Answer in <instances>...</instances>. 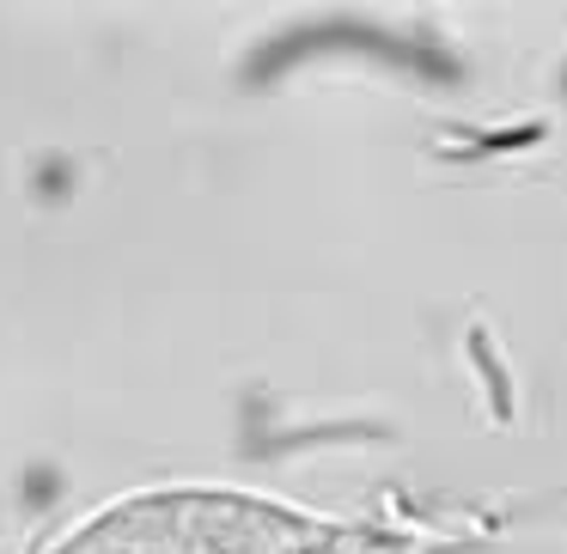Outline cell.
Returning <instances> with one entry per match:
<instances>
[{
	"label": "cell",
	"mask_w": 567,
	"mask_h": 554,
	"mask_svg": "<svg viewBox=\"0 0 567 554\" xmlns=\"http://www.w3.org/2000/svg\"><path fill=\"white\" fill-rule=\"evenodd\" d=\"M38 554H348V536L250 493L172 488L104 505Z\"/></svg>",
	"instance_id": "1"
}]
</instances>
